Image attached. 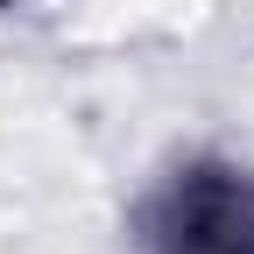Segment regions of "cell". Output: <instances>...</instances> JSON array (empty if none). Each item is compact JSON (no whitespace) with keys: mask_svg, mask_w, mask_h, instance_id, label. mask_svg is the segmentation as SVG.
<instances>
[{"mask_svg":"<svg viewBox=\"0 0 254 254\" xmlns=\"http://www.w3.org/2000/svg\"><path fill=\"white\" fill-rule=\"evenodd\" d=\"M141 254H254V177L184 163L141 205Z\"/></svg>","mask_w":254,"mask_h":254,"instance_id":"1","label":"cell"}]
</instances>
